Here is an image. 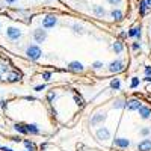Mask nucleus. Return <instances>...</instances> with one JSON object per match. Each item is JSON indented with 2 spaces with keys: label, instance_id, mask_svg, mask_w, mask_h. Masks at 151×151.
I'll list each match as a JSON object with an SVG mask.
<instances>
[{
  "label": "nucleus",
  "instance_id": "1",
  "mask_svg": "<svg viewBox=\"0 0 151 151\" xmlns=\"http://www.w3.org/2000/svg\"><path fill=\"white\" fill-rule=\"evenodd\" d=\"M24 55H26V58L30 59V60H38V59L42 56V50H41V47L38 45V44H30V45L26 47Z\"/></svg>",
  "mask_w": 151,
  "mask_h": 151
},
{
  "label": "nucleus",
  "instance_id": "2",
  "mask_svg": "<svg viewBox=\"0 0 151 151\" xmlns=\"http://www.w3.org/2000/svg\"><path fill=\"white\" fill-rule=\"evenodd\" d=\"M6 36H8V40H9V41H18L20 38L23 36V32H21L18 27L11 26V27L6 29Z\"/></svg>",
  "mask_w": 151,
  "mask_h": 151
},
{
  "label": "nucleus",
  "instance_id": "3",
  "mask_svg": "<svg viewBox=\"0 0 151 151\" xmlns=\"http://www.w3.org/2000/svg\"><path fill=\"white\" fill-rule=\"evenodd\" d=\"M58 24V17L56 15H45L42 18V29L48 30V29H53Z\"/></svg>",
  "mask_w": 151,
  "mask_h": 151
},
{
  "label": "nucleus",
  "instance_id": "4",
  "mask_svg": "<svg viewBox=\"0 0 151 151\" xmlns=\"http://www.w3.org/2000/svg\"><path fill=\"white\" fill-rule=\"evenodd\" d=\"M121 71H124V62L121 59H116V60H113V62H110V64H109V73L118 74Z\"/></svg>",
  "mask_w": 151,
  "mask_h": 151
},
{
  "label": "nucleus",
  "instance_id": "5",
  "mask_svg": "<svg viewBox=\"0 0 151 151\" xmlns=\"http://www.w3.org/2000/svg\"><path fill=\"white\" fill-rule=\"evenodd\" d=\"M33 40H35V42H38V44L44 42V41L47 40V30L42 29V27L35 29V30H33Z\"/></svg>",
  "mask_w": 151,
  "mask_h": 151
},
{
  "label": "nucleus",
  "instance_id": "6",
  "mask_svg": "<svg viewBox=\"0 0 151 151\" xmlns=\"http://www.w3.org/2000/svg\"><path fill=\"white\" fill-rule=\"evenodd\" d=\"M142 106V101L137 98H132L129 101H125V109L129 112H134V110H139V107Z\"/></svg>",
  "mask_w": 151,
  "mask_h": 151
},
{
  "label": "nucleus",
  "instance_id": "7",
  "mask_svg": "<svg viewBox=\"0 0 151 151\" xmlns=\"http://www.w3.org/2000/svg\"><path fill=\"white\" fill-rule=\"evenodd\" d=\"M95 136L98 141H107V139H110V130L107 127H100L95 132Z\"/></svg>",
  "mask_w": 151,
  "mask_h": 151
},
{
  "label": "nucleus",
  "instance_id": "8",
  "mask_svg": "<svg viewBox=\"0 0 151 151\" xmlns=\"http://www.w3.org/2000/svg\"><path fill=\"white\" fill-rule=\"evenodd\" d=\"M113 145L121 148V150H124V148L130 147V141L127 139V137H115V139H113Z\"/></svg>",
  "mask_w": 151,
  "mask_h": 151
},
{
  "label": "nucleus",
  "instance_id": "9",
  "mask_svg": "<svg viewBox=\"0 0 151 151\" xmlns=\"http://www.w3.org/2000/svg\"><path fill=\"white\" fill-rule=\"evenodd\" d=\"M127 36H130V38H136L137 41H141V38H142V27H141V26H134V27H132V29L127 32Z\"/></svg>",
  "mask_w": 151,
  "mask_h": 151
},
{
  "label": "nucleus",
  "instance_id": "10",
  "mask_svg": "<svg viewBox=\"0 0 151 151\" xmlns=\"http://www.w3.org/2000/svg\"><path fill=\"white\" fill-rule=\"evenodd\" d=\"M67 67H68L70 71H74V73H82V71L85 70L83 64H82V62H79V60H73V62H70Z\"/></svg>",
  "mask_w": 151,
  "mask_h": 151
},
{
  "label": "nucleus",
  "instance_id": "11",
  "mask_svg": "<svg viewBox=\"0 0 151 151\" xmlns=\"http://www.w3.org/2000/svg\"><path fill=\"white\" fill-rule=\"evenodd\" d=\"M106 118H107L106 113H97V115H94V116L91 118V125H92V127H95V125L101 124Z\"/></svg>",
  "mask_w": 151,
  "mask_h": 151
},
{
  "label": "nucleus",
  "instance_id": "12",
  "mask_svg": "<svg viewBox=\"0 0 151 151\" xmlns=\"http://www.w3.org/2000/svg\"><path fill=\"white\" fill-rule=\"evenodd\" d=\"M6 80H8L9 83L20 82V80H21V74H20L18 71H11V73H8V76H6Z\"/></svg>",
  "mask_w": 151,
  "mask_h": 151
},
{
  "label": "nucleus",
  "instance_id": "13",
  "mask_svg": "<svg viewBox=\"0 0 151 151\" xmlns=\"http://www.w3.org/2000/svg\"><path fill=\"white\" fill-rule=\"evenodd\" d=\"M137 150L139 151H151V139H142L139 144H137Z\"/></svg>",
  "mask_w": 151,
  "mask_h": 151
},
{
  "label": "nucleus",
  "instance_id": "14",
  "mask_svg": "<svg viewBox=\"0 0 151 151\" xmlns=\"http://www.w3.org/2000/svg\"><path fill=\"white\" fill-rule=\"evenodd\" d=\"M137 112H139V115H141L142 119H150V118H151V109H150L148 106H144V104H142Z\"/></svg>",
  "mask_w": 151,
  "mask_h": 151
},
{
  "label": "nucleus",
  "instance_id": "15",
  "mask_svg": "<svg viewBox=\"0 0 151 151\" xmlns=\"http://www.w3.org/2000/svg\"><path fill=\"white\" fill-rule=\"evenodd\" d=\"M26 125V130H27V134H40L41 130L36 124H24Z\"/></svg>",
  "mask_w": 151,
  "mask_h": 151
},
{
  "label": "nucleus",
  "instance_id": "16",
  "mask_svg": "<svg viewBox=\"0 0 151 151\" xmlns=\"http://www.w3.org/2000/svg\"><path fill=\"white\" fill-rule=\"evenodd\" d=\"M110 17L113 20H116V21H121L124 18V14H122V11L121 9H112L110 11Z\"/></svg>",
  "mask_w": 151,
  "mask_h": 151
},
{
  "label": "nucleus",
  "instance_id": "17",
  "mask_svg": "<svg viewBox=\"0 0 151 151\" xmlns=\"http://www.w3.org/2000/svg\"><path fill=\"white\" fill-rule=\"evenodd\" d=\"M92 12L97 15V17H100V18H103L104 15H106V11H104V8L103 6H98V5H95V6H92Z\"/></svg>",
  "mask_w": 151,
  "mask_h": 151
},
{
  "label": "nucleus",
  "instance_id": "18",
  "mask_svg": "<svg viewBox=\"0 0 151 151\" xmlns=\"http://www.w3.org/2000/svg\"><path fill=\"white\" fill-rule=\"evenodd\" d=\"M112 50L115 52L116 55H119L122 50H124V45H122V41H115L113 42V45H112Z\"/></svg>",
  "mask_w": 151,
  "mask_h": 151
},
{
  "label": "nucleus",
  "instance_id": "19",
  "mask_svg": "<svg viewBox=\"0 0 151 151\" xmlns=\"http://www.w3.org/2000/svg\"><path fill=\"white\" fill-rule=\"evenodd\" d=\"M139 14H141L142 17H145V15L148 14V8H147V5H145V0H141V2H139Z\"/></svg>",
  "mask_w": 151,
  "mask_h": 151
},
{
  "label": "nucleus",
  "instance_id": "20",
  "mask_svg": "<svg viewBox=\"0 0 151 151\" xmlns=\"http://www.w3.org/2000/svg\"><path fill=\"white\" fill-rule=\"evenodd\" d=\"M14 129H15V132H18L21 134H27V130H26V125L24 124H15Z\"/></svg>",
  "mask_w": 151,
  "mask_h": 151
},
{
  "label": "nucleus",
  "instance_id": "21",
  "mask_svg": "<svg viewBox=\"0 0 151 151\" xmlns=\"http://www.w3.org/2000/svg\"><path fill=\"white\" fill-rule=\"evenodd\" d=\"M21 142H23V145L26 147L29 151H35V144H33L32 141H29V139H23Z\"/></svg>",
  "mask_w": 151,
  "mask_h": 151
},
{
  "label": "nucleus",
  "instance_id": "22",
  "mask_svg": "<svg viewBox=\"0 0 151 151\" xmlns=\"http://www.w3.org/2000/svg\"><path fill=\"white\" fill-rule=\"evenodd\" d=\"M73 30H74V33H77V35H83V26L79 24V23L73 24Z\"/></svg>",
  "mask_w": 151,
  "mask_h": 151
},
{
  "label": "nucleus",
  "instance_id": "23",
  "mask_svg": "<svg viewBox=\"0 0 151 151\" xmlns=\"http://www.w3.org/2000/svg\"><path fill=\"white\" fill-rule=\"evenodd\" d=\"M122 107H125V101L122 98H118V100H115V103H113V109H122Z\"/></svg>",
  "mask_w": 151,
  "mask_h": 151
},
{
  "label": "nucleus",
  "instance_id": "24",
  "mask_svg": "<svg viewBox=\"0 0 151 151\" xmlns=\"http://www.w3.org/2000/svg\"><path fill=\"white\" fill-rule=\"evenodd\" d=\"M110 88H112V89H115V91H118L119 88H121V80L119 79H113L110 82Z\"/></svg>",
  "mask_w": 151,
  "mask_h": 151
},
{
  "label": "nucleus",
  "instance_id": "25",
  "mask_svg": "<svg viewBox=\"0 0 151 151\" xmlns=\"http://www.w3.org/2000/svg\"><path fill=\"white\" fill-rule=\"evenodd\" d=\"M150 133H151V129H150V127H144V129L139 130V134H141L142 137H147Z\"/></svg>",
  "mask_w": 151,
  "mask_h": 151
},
{
  "label": "nucleus",
  "instance_id": "26",
  "mask_svg": "<svg viewBox=\"0 0 151 151\" xmlns=\"http://www.w3.org/2000/svg\"><path fill=\"white\" fill-rule=\"evenodd\" d=\"M139 85H141V79H137V77H133L132 79V83H130L132 88H137Z\"/></svg>",
  "mask_w": 151,
  "mask_h": 151
},
{
  "label": "nucleus",
  "instance_id": "27",
  "mask_svg": "<svg viewBox=\"0 0 151 151\" xmlns=\"http://www.w3.org/2000/svg\"><path fill=\"white\" fill-rule=\"evenodd\" d=\"M104 65H103V62L101 60H97V62H94V64H92V68L94 70H100V68H103Z\"/></svg>",
  "mask_w": 151,
  "mask_h": 151
},
{
  "label": "nucleus",
  "instance_id": "28",
  "mask_svg": "<svg viewBox=\"0 0 151 151\" xmlns=\"http://www.w3.org/2000/svg\"><path fill=\"white\" fill-rule=\"evenodd\" d=\"M55 98H56V92H55V91H50V92L47 94V100H48V101H53Z\"/></svg>",
  "mask_w": 151,
  "mask_h": 151
},
{
  "label": "nucleus",
  "instance_id": "29",
  "mask_svg": "<svg viewBox=\"0 0 151 151\" xmlns=\"http://www.w3.org/2000/svg\"><path fill=\"white\" fill-rule=\"evenodd\" d=\"M141 47H142V45H141V42H137V41L132 44V48L134 50V52H136V50H141Z\"/></svg>",
  "mask_w": 151,
  "mask_h": 151
},
{
  "label": "nucleus",
  "instance_id": "30",
  "mask_svg": "<svg viewBox=\"0 0 151 151\" xmlns=\"http://www.w3.org/2000/svg\"><path fill=\"white\" fill-rule=\"evenodd\" d=\"M121 2H122V0H107V3H110L112 6H118Z\"/></svg>",
  "mask_w": 151,
  "mask_h": 151
},
{
  "label": "nucleus",
  "instance_id": "31",
  "mask_svg": "<svg viewBox=\"0 0 151 151\" xmlns=\"http://www.w3.org/2000/svg\"><path fill=\"white\" fill-rule=\"evenodd\" d=\"M50 77H52V73H42V79H44L45 82H48Z\"/></svg>",
  "mask_w": 151,
  "mask_h": 151
},
{
  "label": "nucleus",
  "instance_id": "32",
  "mask_svg": "<svg viewBox=\"0 0 151 151\" xmlns=\"http://www.w3.org/2000/svg\"><path fill=\"white\" fill-rule=\"evenodd\" d=\"M44 89H45V85H38V86H35V91H38V92L44 91Z\"/></svg>",
  "mask_w": 151,
  "mask_h": 151
},
{
  "label": "nucleus",
  "instance_id": "33",
  "mask_svg": "<svg viewBox=\"0 0 151 151\" xmlns=\"http://www.w3.org/2000/svg\"><path fill=\"white\" fill-rule=\"evenodd\" d=\"M145 74L147 76H151V67H145Z\"/></svg>",
  "mask_w": 151,
  "mask_h": 151
},
{
  "label": "nucleus",
  "instance_id": "34",
  "mask_svg": "<svg viewBox=\"0 0 151 151\" xmlns=\"http://www.w3.org/2000/svg\"><path fill=\"white\" fill-rule=\"evenodd\" d=\"M145 5H147L148 11H151V0H145Z\"/></svg>",
  "mask_w": 151,
  "mask_h": 151
},
{
  "label": "nucleus",
  "instance_id": "35",
  "mask_svg": "<svg viewBox=\"0 0 151 151\" xmlns=\"http://www.w3.org/2000/svg\"><path fill=\"white\" fill-rule=\"evenodd\" d=\"M2 151H14V150L9 148V147H2Z\"/></svg>",
  "mask_w": 151,
  "mask_h": 151
},
{
  "label": "nucleus",
  "instance_id": "36",
  "mask_svg": "<svg viewBox=\"0 0 151 151\" xmlns=\"http://www.w3.org/2000/svg\"><path fill=\"white\" fill-rule=\"evenodd\" d=\"M144 80H145V82H151V76H147V77H145Z\"/></svg>",
  "mask_w": 151,
  "mask_h": 151
},
{
  "label": "nucleus",
  "instance_id": "37",
  "mask_svg": "<svg viewBox=\"0 0 151 151\" xmlns=\"http://www.w3.org/2000/svg\"><path fill=\"white\" fill-rule=\"evenodd\" d=\"M119 36H121V38H125V36H127V33H125V32H121Z\"/></svg>",
  "mask_w": 151,
  "mask_h": 151
},
{
  "label": "nucleus",
  "instance_id": "38",
  "mask_svg": "<svg viewBox=\"0 0 151 151\" xmlns=\"http://www.w3.org/2000/svg\"><path fill=\"white\" fill-rule=\"evenodd\" d=\"M17 0H6V3H15Z\"/></svg>",
  "mask_w": 151,
  "mask_h": 151
},
{
  "label": "nucleus",
  "instance_id": "39",
  "mask_svg": "<svg viewBox=\"0 0 151 151\" xmlns=\"http://www.w3.org/2000/svg\"><path fill=\"white\" fill-rule=\"evenodd\" d=\"M0 29H2V23H0Z\"/></svg>",
  "mask_w": 151,
  "mask_h": 151
},
{
  "label": "nucleus",
  "instance_id": "40",
  "mask_svg": "<svg viewBox=\"0 0 151 151\" xmlns=\"http://www.w3.org/2000/svg\"><path fill=\"white\" fill-rule=\"evenodd\" d=\"M0 80H3V79H2V76H0Z\"/></svg>",
  "mask_w": 151,
  "mask_h": 151
},
{
  "label": "nucleus",
  "instance_id": "41",
  "mask_svg": "<svg viewBox=\"0 0 151 151\" xmlns=\"http://www.w3.org/2000/svg\"><path fill=\"white\" fill-rule=\"evenodd\" d=\"M0 150H2V145H0Z\"/></svg>",
  "mask_w": 151,
  "mask_h": 151
}]
</instances>
